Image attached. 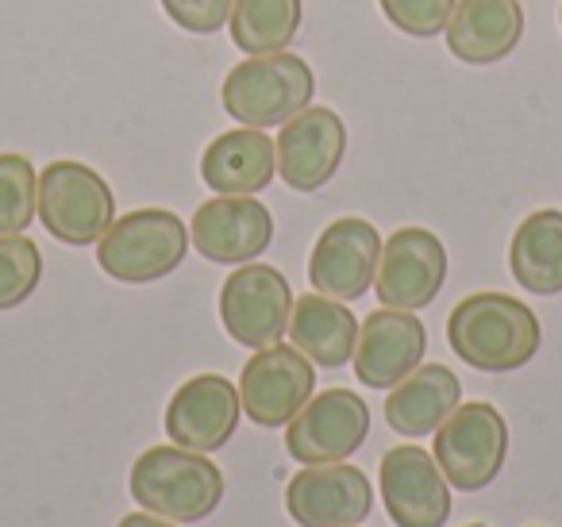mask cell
Masks as SVG:
<instances>
[{"label": "cell", "instance_id": "1", "mask_svg": "<svg viewBox=\"0 0 562 527\" xmlns=\"http://www.w3.org/2000/svg\"><path fill=\"white\" fill-rule=\"evenodd\" d=\"M447 343L482 373H513L539 355V316L508 293H470L447 316Z\"/></svg>", "mask_w": 562, "mask_h": 527}, {"label": "cell", "instance_id": "2", "mask_svg": "<svg viewBox=\"0 0 562 527\" xmlns=\"http://www.w3.org/2000/svg\"><path fill=\"white\" fill-rule=\"evenodd\" d=\"M135 504L173 524H201L224 501V473L201 450L147 447L127 473Z\"/></svg>", "mask_w": 562, "mask_h": 527}, {"label": "cell", "instance_id": "3", "mask_svg": "<svg viewBox=\"0 0 562 527\" xmlns=\"http://www.w3.org/2000/svg\"><path fill=\"white\" fill-rule=\"evenodd\" d=\"M316 74L305 58L297 55H250L235 66L220 86L224 112L243 127H281L301 109L313 104Z\"/></svg>", "mask_w": 562, "mask_h": 527}, {"label": "cell", "instance_id": "4", "mask_svg": "<svg viewBox=\"0 0 562 527\" xmlns=\"http://www.w3.org/2000/svg\"><path fill=\"white\" fill-rule=\"evenodd\" d=\"M189 255V227L170 209H135L97 239V266L124 285L170 278Z\"/></svg>", "mask_w": 562, "mask_h": 527}, {"label": "cell", "instance_id": "5", "mask_svg": "<svg viewBox=\"0 0 562 527\" xmlns=\"http://www.w3.org/2000/svg\"><path fill=\"white\" fill-rule=\"evenodd\" d=\"M50 235L58 243H70V247H89L97 243L116 220V201H112V189L93 166L63 162L43 166L40 173V212Z\"/></svg>", "mask_w": 562, "mask_h": 527}, {"label": "cell", "instance_id": "6", "mask_svg": "<svg viewBox=\"0 0 562 527\" xmlns=\"http://www.w3.org/2000/svg\"><path fill=\"white\" fill-rule=\"evenodd\" d=\"M436 462L462 493L493 485L508 458V424L490 401H467L436 427Z\"/></svg>", "mask_w": 562, "mask_h": 527}, {"label": "cell", "instance_id": "7", "mask_svg": "<svg viewBox=\"0 0 562 527\" xmlns=\"http://www.w3.org/2000/svg\"><path fill=\"white\" fill-rule=\"evenodd\" d=\"M293 316V289L285 273L262 262H243L220 285V324L239 347L262 350L281 343Z\"/></svg>", "mask_w": 562, "mask_h": 527}, {"label": "cell", "instance_id": "8", "mask_svg": "<svg viewBox=\"0 0 562 527\" xmlns=\"http://www.w3.org/2000/svg\"><path fill=\"white\" fill-rule=\"evenodd\" d=\"M370 435V408L351 389H324L285 424V447L301 466L347 462Z\"/></svg>", "mask_w": 562, "mask_h": 527}, {"label": "cell", "instance_id": "9", "mask_svg": "<svg viewBox=\"0 0 562 527\" xmlns=\"http://www.w3.org/2000/svg\"><path fill=\"white\" fill-rule=\"evenodd\" d=\"M447 281V250L428 227H397L390 239H382L378 258L374 296L382 309L416 312L428 309Z\"/></svg>", "mask_w": 562, "mask_h": 527}, {"label": "cell", "instance_id": "10", "mask_svg": "<svg viewBox=\"0 0 562 527\" xmlns=\"http://www.w3.org/2000/svg\"><path fill=\"white\" fill-rule=\"evenodd\" d=\"M316 389V366L301 355L297 347L273 343L250 355L239 378V401L250 424L258 427H281L290 424Z\"/></svg>", "mask_w": 562, "mask_h": 527}, {"label": "cell", "instance_id": "11", "mask_svg": "<svg viewBox=\"0 0 562 527\" xmlns=\"http://www.w3.org/2000/svg\"><path fill=\"white\" fill-rule=\"evenodd\" d=\"M378 258H382V235L370 220H331L308 258V281L316 293L331 296V301H359L374 285Z\"/></svg>", "mask_w": 562, "mask_h": 527}, {"label": "cell", "instance_id": "12", "mask_svg": "<svg viewBox=\"0 0 562 527\" xmlns=\"http://www.w3.org/2000/svg\"><path fill=\"white\" fill-rule=\"evenodd\" d=\"M278 150L281 181L297 193H316L339 173L347 155V127L344 116H336L324 104H308L293 120L281 124V135L273 139Z\"/></svg>", "mask_w": 562, "mask_h": 527}, {"label": "cell", "instance_id": "13", "mask_svg": "<svg viewBox=\"0 0 562 527\" xmlns=\"http://www.w3.org/2000/svg\"><path fill=\"white\" fill-rule=\"evenodd\" d=\"M285 508L301 527H359L374 512V485L359 466H305L285 485Z\"/></svg>", "mask_w": 562, "mask_h": 527}, {"label": "cell", "instance_id": "14", "mask_svg": "<svg viewBox=\"0 0 562 527\" xmlns=\"http://www.w3.org/2000/svg\"><path fill=\"white\" fill-rule=\"evenodd\" d=\"M382 504L397 527H443L451 516V485L436 455L424 447H393L378 470Z\"/></svg>", "mask_w": 562, "mask_h": 527}, {"label": "cell", "instance_id": "15", "mask_svg": "<svg viewBox=\"0 0 562 527\" xmlns=\"http://www.w3.org/2000/svg\"><path fill=\"white\" fill-rule=\"evenodd\" d=\"M273 239V216L255 197H212L193 212L189 243L216 266L255 262Z\"/></svg>", "mask_w": 562, "mask_h": 527}, {"label": "cell", "instance_id": "16", "mask_svg": "<svg viewBox=\"0 0 562 527\" xmlns=\"http://www.w3.org/2000/svg\"><path fill=\"white\" fill-rule=\"evenodd\" d=\"M239 416V385H232L220 373H196L166 404V435H170L173 447L209 455V450H220L232 439Z\"/></svg>", "mask_w": 562, "mask_h": 527}, {"label": "cell", "instance_id": "17", "mask_svg": "<svg viewBox=\"0 0 562 527\" xmlns=\"http://www.w3.org/2000/svg\"><path fill=\"white\" fill-rule=\"evenodd\" d=\"M428 350V332L413 312L378 309L359 324V343H355V378L370 389H393L405 381Z\"/></svg>", "mask_w": 562, "mask_h": 527}, {"label": "cell", "instance_id": "18", "mask_svg": "<svg viewBox=\"0 0 562 527\" xmlns=\"http://www.w3.org/2000/svg\"><path fill=\"white\" fill-rule=\"evenodd\" d=\"M447 51L467 66L505 63L524 35L520 0H454L447 20Z\"/></svg>", "mask_w": 562, "mask_h": 527}, {"label": "cell", "instance_id": "19", "mask_svg": "<svg viewBox=\"0 0 562 527\" xmlns=\"http://www.w3.org/2000/svg\"><path fill=\"white\" fill-rule=\"evenodd\" d=\"M278 173V150L273 139L258 127H235L204 147L201 178L220 197H255Z\"/></svg>", "mask_w": 562, "mask_h": 527}, {"label": "cell", "instance_id": "20", "mask_svg": "<svg viewBox=\"0 0 562 527\" xmlns=\"http://www.w3.org/2000/svg\"><path fill=\"white\" fill-rule=\"evenodd\" d=\"M462 385L454 370L439 362H420L405 381L390 389L385 396V424L405 439H420V435H436V427L459 408Z\"/></svg>", "mask_w": 562, "mask_h": 527}, {"label": "cell", "instance_id": "21", "mask_svg": "<svg viewBox=\"0 0 562 527\" xmlns=\"http://www.w3.org/2000/svg\"><path fill=\"white\" fill-rule=\"evenodd\" d=\"M290 343L308 358L313 366L324 370H339L351 362L355 343H359V319L344 301H331L324 293H308L293 301V316L285 327Z\"/></svg>", "mask_w": 562, "mask_h": 527}, {"label": "cell", "instance_id": "22", "mask_svg": "<svg viewBox=\"0 0 562 527\" xmlns=\"http://www.w3.org/2000/svg\"><path fill=\"white\" fill-rule=\"evenodd\" d=\"M508 270L516 285L536 296L562 293V212L539 209L516 227L508 243Z\"/></svg>", "mask_w": 562, "mask_h": 527}, {"label": "cell", "instance_id": "23", "mask_svg": "<svg viewBox=\"0 0 562 527\" xmlns=\"http://www.w3.org/2000/svg\"><path fill=\"white\" fill-rule=\"evenodd\" d=\"M301 20H305L301 0H235L227 27L243 55H278L297 40Z\"/></svg>", "mask_w": 562, "mask_h": 527}, {"label": "cell", "instance_id": "24", "mask_svg": "<svg viewBox=\"0 0 562 527\" xmlns=\"http://www.w3.org/2000/svg\"><path fill=\"white\" fill-rule=\"evenodd\" d=\"M40 212V178L32 158L0 155V235H24Z\"/></svg>", "mask_w": 562, "mask_h": 527}, {"label": "cell", "instance_id": "25", "mask_svg": "<svg viewBox=\"0 0 562 527\" xmlns=\"http://www.w3.org/2000/svg\"><path fill=\"white\" fill-rule=\"evenodd\" d=\"M43 255L27 235H0V312L16 309L40 289Z\"/></svg>", "mask_w": 562, "mask_h": 527}, {"label": "cell", "instance_id": "26", "mask_svg": "<svg viewBox=\"0 0 562 527\" xmlns=\"http://www.w3.org/2000/svg\"><path fill=\"white\" fill-rule=\"evenodd\" d=\"M397 32L413 35V40H436L447 32V20L454 12V0H378Z\"/></svg>", "mask_w": 562, "mask_h": 527}, {"label": "cell", "instance_id": "27", "mask_svg": "<svg viewBox=\"0 0 562 527\" xmlns=\"http://www.w3.org/2000/svg\"><path fill=\"white\" fill-rule=\"evenodd\" d=\"M166 9V16L181 27V32L193 35H212L227 24L235 0H158Z\"/></svg>", "mask_w": 562, "mask_h": 527}, {"label": "cell", "instance_id": "28", "mask_svg": "<svg viewBox=\"0 0 562 527\" xmlns=\"http://www.w3.org/2000/svg\"><path fill=\"white\" fill-rule=\"evenodd\" d=\"M116 527H178V524H173V519L155 516V512H132V516H124Z\"/></svg>", "mask_w": 562, "mask_h": 527}, {"label": "cell", "instance_id": "29", "mask_svg": "<svg viewBox=\"0 0 562 527\" xmlns=\"http://www.w3.org/2000/svg\"><path fill=\"white\" fill-rule=\"evenodd\" d=\"M467 527H485V524H467Z\"/></svg>", "mask_w": 562, "mask_h": 527}, {"label": "cell", "instance_id": "30", "mask_svg": "<svg viewBox=\"0 0 562 527\" xmlns=\"http://www.w3.org/2000/svg\"><path fill=\"white\" fill-rule=\"evenodd\" d=\"M559 24H562V9H559Z\"/></svg>", "mask_w": 562, "mask_h": 527}]
</instances>
